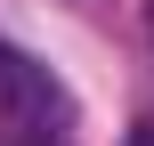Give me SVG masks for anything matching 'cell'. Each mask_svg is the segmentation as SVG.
<instances>
[{
  "label": "cell",
  "mask_w": 154,
  "mask_h": 146,
  "mask_svg": "<svg viewBox=\"0 0 154 146\" xmlns=\"http://www.w3.org/2000/svg\"><path fill=\"white\" fill-rule=\"evenodd\" d=\"M122 146H154V122H138V130H130V138H122Z\"/></svg>",
  "instance_id": "6da1fadb"
},
{
  "label": "cell",
  "mask_w": 154,
  "mask_h": 146,
  "mask_svg": "<svg viewBox=\"0 0 154 146\" xmlns=\"http://www.w3.org/2000/svg\"><path fill=\"white\" fill-rule=\"evenodd\" d=\"M146 33H154V0H146Z\"/></svg>",
  "instance_id": "7a4b0ae2"
}]
</instances>
